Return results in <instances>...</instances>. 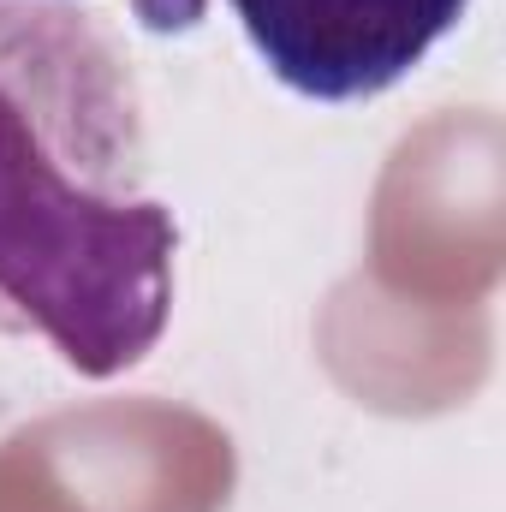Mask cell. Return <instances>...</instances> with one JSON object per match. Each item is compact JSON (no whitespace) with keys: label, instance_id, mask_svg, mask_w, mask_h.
I'll list each match as a JSON object with an SVG mask.
<instances>
[{"label":"cell","instance_id":"cell-2","mask_svg":"<svg viewBox=\"0 0 506 512\" xmlns=\"http://www.w3.org/2000/svg\"><path fill=\"white\" fill-rule=\"evenodd\" d=\"M471 0H233L262 66L310 102L393 90Z\"/></svg>","mask_w":506,"mask_h":512},{"label":"cell","instance_id":"cell-1","mask_svg":"<svg viewBox=\"0 0 506 512\" xmlns=\"http://www.w3.org/2000/svg\"><path fill=\"white\" fill-rule=\"evenodd\" d=\"M173 245L120 48L90 12L0 0V334L120 376L167 328Z\"/></svg>","mask_w":506,"mask_h":512}]
</instances>
